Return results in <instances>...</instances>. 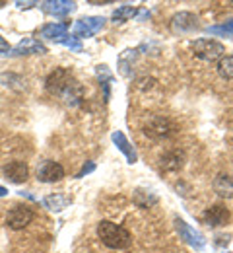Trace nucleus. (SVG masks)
Segmentation results:
<instances>
[{
    "mask_svg": "<svg viewBox=\"0 0 233 253\" xmlns=\"http://www.w3.org/2000/svg\"><path fill=\"white\" fill-rule=\"evenodd\" d=\"M136 14H138V10H136L134 6H131V4H125V6H121V8H117V10L113 12V22H115V24L129 22V20H133Z\"/></svg>",
    "mask_w": 233,
    "mask_h": 253,
    "instance_id": "6ab92c4d",
    "label": "nucleus"
},
{
    "mask_svg": "<svg viewBox=\"0 0 233 253\" xmlns=\"http://www.w3.org/2000/svg\"><path fill=\"white\" fill-rule=\"evenodd\" d=\"M63 43H65L67 47H70L72 51H82V45L76 41V37H70V39H68V35H67V39H65Z\"/></svg>",
    "mask_w": 233,
    "mask_h": 253,
    "instance_id": "5701e85b",
    "label": "nucleus"
},
{
    "mask_svg": "<svg viewBox=\"0 0 233 253\" xmlns=\"http://www.w3.org/2000/svg\"><path fill=\"white\" fill-rule=\"evenodd\" d=\"M4 177L12 183H24L28 177H30V168L26 162H20V160H14L10 164L4 166Z\"/></svg>",
    "mask_w": 233,
    "mask_h": 253,
    "instance_id": "1a4fd4ad",
    "label": "nucleus"
},
{
    "mask_svg": "<svg viewBox=\"0 0 233 253\" xmlns=\"http://www.w3.org/2000/svg\"><path fill=\"white\" fill-rule=\"evenodd\" d=\"M67 32H68L67 24H47L41 30V37H47V39H53V41L63 43L67 39Z\"/></svg>",
    "mask_w": 233,
    "mask_h": 253,
    "instance_id": "a211bd4d",
    "label": "nucleus"
},
{
    "mask_svg": "<svg viewBox=\"0 0 233 253\" xmlns=\"http://www.w3.org/2000/svg\"><path fill=\"white\" fill-rule=\"evenodd\" d=\"M212 187H214V191H216L222 199H233V177H230V175H226V173L216 175Z\"/></svg>",
    "mask_w": 233,
    "mask_h": 253,
    "instance_id": "dca6fc26",
    "label": "nucleus"
},
{
    "mask_svg": "<svg viewBox=\"0 0 233 253\" xmlns=\"http://www.w3.org/2000/svg\"><path fill=\"white\" fill-rule=\"evenodd\" d=\"M0 55H12V47L8 45V41L0 35Z\"/></svg>",
    "mask_w": 233,
    "mask_h": 253,
    "instance_id": "b1692460",
    "label": "nucleus"
},
{
    "mask_svg": "<svg viewBox=\"0 0 233 253\" xmlns=\"http://www.w3.org/2000/svg\"><path fill=\"white\" fill-rule=\"evenodd\" d=\"M98 76H100L101 86H103V90H105V101H107V99H109V82H111V74H109V70H107L105 64H103V66H98Z\"/></svg>",
    "mask_w": 233,
    "mask_h": 253,
    "instance_id": "412c9836",
    "label": "nucleus"
},
{
    "mask_svg": "<svg viewBox=\"0 0 233 253\" xmlns=\"http://www.w3.org/2000/svg\"><path fill=\"white\" fill-rule=\"evenodd\" d=\"M63 177H65V168L53 160H47L37 168V179L43 183H55L61 181Z\"/></svg>",
    "mask_w": 233,
    "mask_h": 253,
    "instance_id": "0eeeda50",
    "label": "nucleus"
},
{
    "mask_svg": "<svg viewBox=\"0 0 233 253\" xmlns=\"http://www.w3.org/2000/svg\"><path fill=\"white\" fill-rule=\"evenodd\" d=\"M105 26V18L101 16H90V18H82L76 22L74 26V37L76 39H84V37H92L96 33L103 30Z\"/></svg>",
    "mask_w": 233,
    "mask_h": 253,
    "instance_id": "423d86ee",
    "label": "nucleus"
},
{
    "mask_svg": "<svg viewBox=\"0 0 233 253\" xmlns=\"http://www.w3.org/2000/svg\"><path fill=\"white\" fill-rule=\"evenodd\" d=\"M47 92L51 95L61 97L68 105H80L84 99V88L82 84L72 76V72L67 68H55L49 76H47Z\"/></svg>",
    "mask_w": 233,
    "mask_h": 253,
    "instance_id": "f257e3e1",
    "label": "nucleus"
},
{
    "mask_svg": "<svg viewBox=\"0 0 233 253\" xmlns=\"http://www.w3.org/2000/svg\"><path fill=\"white\" fill-rule=\"evenodd\" d=\"M218 72H220L222 78L232 80L233 78V55H224V57L218 61Z\"/></svg>",
    "mask_w": 233,
    "mask_h": 253,
    "instance_id": "aec40b11",
    "label": "nucleus"
},
{
    "mask_svg": "<svg viewBox=\"0 0 233 253\" xmlns=\"http://www.w3.org/2000/svg\"><path fill=\"white\" fill-rule=\"evenodd\" d=\"M37 2H16V6L20 8V10H24V8H32V6H35Z\"/></svg>",
    "mask_w": 233,
    "mask_h": 253,
    "instance_id": "a878e982",
    "label": "nucleus"
},
{
    "mask_svg": "<svg viewBox=\"0 0 233 253\" xmlns=\"http://www.w3.org/2000/svg\"><path fill=\"white\" fill-rule=\"evenodd\" d=\"M41 8H43V12L61 18V16L72 14L76 10V4L68 2V0H45V2H41Z\"/></svg>",
    "mask_w": 233,
    "mask_h": 253,
    "instance_id": "ddd939ff",
    "label": "nucleus"
},
{
    "mask_svg": "<svg viewBox=\"0 0 233 253\" xmlns=\"http://www.w3.org/2000/svg\"><path fill=\"white\" fill-rule=\"evenodd\" d=\"M6 193H8V191L4 189V187H0V197H2V195H6Z\"/></svg>",
    "mask_w": 233,
    "mask_h": 253,
    "instance_id": "bb28decb",
    "label": "nucleus"
},
{
    "mask_svg": "<svg viewBox=\"0 0 233 253\" xmlns=\"http://www.w3.org/2000/svg\"><path fill=\"white\" fill-rule=\"evenodd\" d=\"M208 33H214V35H233V20L226 22L224 26H214V28H208Z\"/></svg>",
    "mask_w": 233,
    "mask_h": 253,
    "instance_id": "4be33fe9",
    "label": "nucleus"
},
{
    "mask_svg": "<svg viewBox=\"0 0 233 253\" xmlns=\"http://www.w3.org/2000/svg\"><path fill=\"white\" fill-rule=\"evenodd\" d=\"M98 238L111 250H125L131 246V232L111 220H101L98 224Z\"/></svg>",
    "mask_w": 233,
    "mask_h": 253,
    "instance_id": "f03ea898",
    "label": "nucleus"
},
{
    "mask_svg": "<svg viewBox=\"0 0 233 253\" xmlns=\"http://www.w3.org/2000/svg\"><path fill=\"white\" fill-rule=\"evenodd\" d=\"M202 220L206 222L208 226H212V228L224 226L226 222L230 220V211H228L224 205H214V207H210V209L204 211Z\"/></svg>",
    "mask_w": 233,
    "mask_h": 253,
    "instance_id": "9b49d317",
    "label": "nucleus"
},
{
    "mask_svg": "<svg viewBox=\"0 0 233 253\" xmlns=\"http://www.w3.org/2000/svg\"><path fill=\"white\" fill-rule=\"evenodd\" d=\"M175 228H177L181 240H185L189 246H193V248H197V250H202V248H204V236H202L200 232H197L195 228H191L185 220L175 218Z\"/></svg>",
    "mask_w": 233,
    "mask_h": 253,
    "instance_id": "6e6552de",
    "label": "nucleus"
},
{
    "mask_svg": "<svg viewBox=\"0 0 233 253\" xmlns=\"http://www.w3.org/2000/svg\"><path fill=\"white\" fill-rule=\"evenodd\" d=\"M226 53V47L216 39H197L193 43V55L200 61H220Z\"/></svg>",
    "mask_w": 233,
    "mask_h": 253,
    "instance_id": "20e7f679",
    "label": "nucleus"
},
{
    "mask_svg": "<svg viewBox=\"0 0 233 253\" xmlns=\"http://www.w3.org/2000/svg\"><path fill=\"white\" fill-rule=\"evenodd\" d=\"M171 30L175 33H187L199 30V18L191 12H179L171 20Z\"/></svg>",
    "mask_w": 233,
    "mask_h": 253,
    "instance_id": "9d476101",
    "label": "nucleus"
},
{
    "mask_svg": "<svg viewBox=\"0 0 233 253\" xmlns=\"http://www.w3.org/2000/svg\"><path fill=\"white\" fill-rule=\"evenodd\" d=\"M47 53V47L43 43H39L33 37H26L24 41H20L14 49H12V55L16 57H22V55H43Z\"/></svg>",
    "mask_w": 233,
    "mask_h": 253,
    "instance_id": "4468645a",
    "label": "nucleus"
},
{
    "mask_svg": "<svg viewBox=\"0 0 233 253\" xmlns=\"http://www.w3.org/2000/svg\"><path fill=\"white\" fill-rule=\"evenodd\" d=\"M111 138H113V142L117 144V148H119V150H121V152L127 156V160H129L131 164H134V162L138 160V154H136V150L133 148V144L129 142V138H127V136H125L121 130L113 132V136H111Z\"/></svg>",
    "mask_w": 233,
    "mask_h": 253,
    "instance_id": "2eb2a0df",
    "label": "nucleus"
},
{
    "mask_svg": "<svg viewBox=\"0 0 233 253\" xmlns=\"http://www.w3.org/2000/svg\"><path fill=\"white\" fill-rule=\"evenodd\" d=\"M33 216H35L33 211H32L30 207L18 205V207H14V209L8 212V216H6V226H8L10 230H24L28 224H32Z\"/></svg>",
    "mask_w": 233,
    "mask_h": 253,
    "instance_id": "39448f33",
    "label": "nucleus"
},
{
    "mask_svg": "<svg viewBox=\"0 0 233 253\" xmlns=\"http://www.w3.org/2000/svg\"><path fill=\"white\" fill-rule=\"evenodd\" d=\"M94 169H96V166H94V164H92V162H90V164H88V166H84V168H82V171H80V173H78V177H84V175H86V173H90V171H94Z\"/></svg>",
    "mask_w": 233,
    "mask_h": 253,
    "instance_id": "393cba45",
    "label": "nucleus"
},
{
    "mask_svg": "<svg viewBox=\"0 0 233 253\" xmlns=\"http://www.w3.org/2000/svg\"><path fill=\"white\" fill-rule=\"evenodd\" d=\"M70 197L65 195V193H55V195H49V197H45L43 199V205L49 209V211H53V212H61V211H65L68 205H70Z\"/></svg>",
    "mask_w": 233,
    "mask_h": 253,
    "instance_id": "f3484780",
    "label": "nucleus"
},
{
    "mask_svg": "<svg viewBox=\"0 0 233 253\" xmlns=\"http://www.w3.org/2000/svg\"><path fill=\"white\" fill-rule=\"evenodd\" d=\"M185 162H187L185 152L179 150V148H173V150H169L166 154H162L160 166H162V169H166V171H179V169L185 166Z\"/></svg>",
    "mask_w": 233,
    "mask_h": 253,
    "instance_id": "f8f14e48",
    "label": "nucleus"
},
{
    "mask_svg": "<svg viewBox=\"0 0 233 253\" xmlns=\"http://www.w3.org/2000/svg\"><path fill=\"white\" fill-rule=\"evenodd\" d=\"M142 130L152 140H166V138H171L179 132V125L167 115H152L146 119Z\"/></svg>",
    "mask_w": 233,
    "mask_h": 253,
    "instance_id": "7ed1b4c3",
    "label": "nucleus"
}]
</instances>
